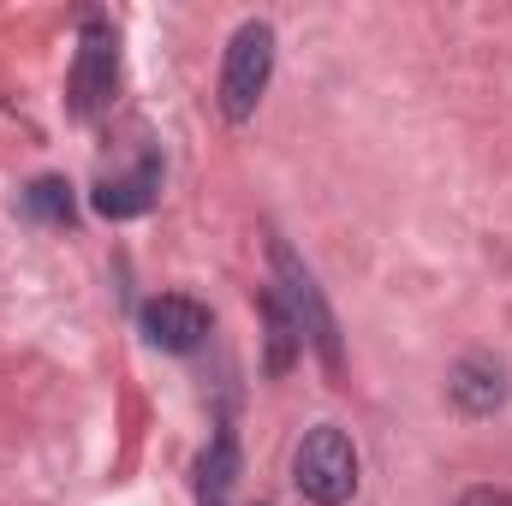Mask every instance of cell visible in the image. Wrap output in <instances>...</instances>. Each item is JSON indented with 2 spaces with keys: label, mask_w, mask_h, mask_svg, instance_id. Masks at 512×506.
Returning <instances> with one entry per match:
<instances>
[{
  "label": "cell",
  "mask_w": 512,
  "mask_h": 506,
  "mask_svg": "<svg viewBox=\"0 0 512 506\" xmlns=\"http://www.w3.org/2000/svg\"><path fill=\"white\" fill-rule=\"evenodd\" d=\"M292 483L310 506H346L358 495V447H352V435L334 429V423L304 429V441L292 453Z\"/></svg>",
  "instance_id": "6da1fadb"
},
{
  "label": "cell",
  "mask_w": 512,
  "mask_h": 506,
  "mask_svg": "<svg viewBox=\"0 0 512 506\" xmlns=\"http://www.w3.org/2000/svg\"><path fill=\"white\" fill-rule=\"evenodd\" d=\"M274 262V298L286 304V316L298 322V334L322 352V364H328V376H340V328H334V316H328V298H322V286H316V274L298 262V256L286 251V245H274L268 251Z\"/></svg>",
  "instance_id": "7a4b0ae2"
},
{
  "label": "cell",
  "mask_w": 512,
  "mask_h": 506,
  "mask_svg": "<svg viewBox=\"0 0 512 506\" xmlns=\"http://www.w3.org/2000/svg\"><path fill=\"white\" fill-rule=\"evenodd\" d=\"M268 78H274V30H268L262 18H251V24L233 30L227 60H221V114H227L233 126H245L256 114Z\"/></svg>",
  "instance_id": "3957f363"
},
{
  "label": "cell",
  "mask_w": 512,
  "mask_h": 506,
  "mask_svg": "<svg viewBox=\"0 0 512 506\" xmlns=\"http://www.w3.org/2000/svg\"><path fill=\"white\" fill-rule=\"evenodd\" d=\"M114 84H120V42H114V24L90 12V18H84V30H78V60H72L66 108H72L78 120H90V114H102V108H108Z\"/></svg>",
  "instance_id": "277c9868"
},
{
  "label": "cell",
  "mask_w": 512,
  "mask_h": 506,
  "mask_svg": "<svg viewBox=\"0 0 512 506\" xmlns=\"http://www.w3.org/2000/svg\"><path fill=\"white\" fill-rule=\"evenodd\" d=\"M143 334L161 352H197L203 334H209V310L197 298H185V292H161V298L143 304Z\"/></svg>",
  "instance_id": "5b68a950"
},
{
  "label": "cell",
  "mask_w": 512,
  "mask_h": 506,
  "mask_svg": "<svg viewBox=\"0 0 512 506\" xmlns=\"http://www.w3.org/2000/svg\"><path fill=\"white\" fill-rule=\"evenodd\" d=\"M447 393H453V405H459L465 417H495V411L507 405V364L489 358V352H471V358L453 364Z\"/></svg>",
  "instance_id": "8992f818"
},
{
  "label": "cell",
  "mask_w": 512,
  "mask_h": 506,
  "mask_svg": "<svg viewBox=\"0 0 512 506\" xmlns=\"http://www.w3.org/2000/svg\"><path fill=\"white\" fill-rule=\"evenodd\" d=\"M155 191H161V161H137L126 179L96 185V215H108V221L149 215V209H155Z\"/></svg>",
  "instance_id": "52a82bcc"
},
{
  "label": "cell",
  "mask_w": 512,
  "mask_h": 506,
  "mask_svg": "<svg viewBox=\"0 0 512 506\" xmlns=\"http://www.w3.org/2000/svg\"><path fill=\"white\" fill-rule=\"evenodd\" d=\"M233 483H239V441H233V429H221V435L209 441L203 465H197V501L203 506H227Z\"/></svg>",
  "instance_id": "ba28073f"
},
{
  "label": "cell",
  "mask_w": 512,
  "mask_h": 506,
  "mask_svg": "<svg viewBox=\"0 0 512 506\" xmlns=\"http://www.w3.org/2000/svg\"><path fill=\"white\" fill-rule=\"evenodd\" d=\"M256 304H262V322H268V376H286L292 358H298V346H304V334H298V322L286 316V304L274 298V286H268Z\"/></svg>",
  "instance_id": "9c48e42d"
},
{
  "label": "cell",
  "mask_w": 512,
  "mask_h": 506,
  "mask_svg": "<svg viewBox=\"0 0 512 506\" xmlns=\"http://www.w3.org/2000/svg\"><path fill=\"white\" fill-rule=\"evenodd\" d=\"M24 209H30L36 221H72V191H66V179H36V185L24 191Z\"/></svg>",
  "instance_id": "30bf717a"
},
{
  "label": "cell",
  "mask_w": 512,
  "mask_h": 506,
  "mask_svg": "<svg viewBox=\"0 0 512 506\" xmlns=\"http://www.w3.org/2000/svg\"><path fill=\"white\" fill-rule=\"evenodd\" d=\"M459 506H512V495H501V489H471Z\"/></svg>",
  "instance_id": "8fae6325"
}]
</instances>
